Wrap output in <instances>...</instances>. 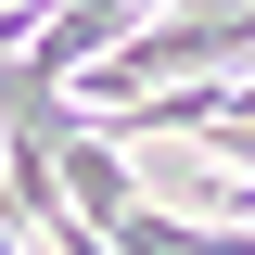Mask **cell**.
<instances>
[{
    "mask_svg": "<svg viewBox=\"0 0 255 255\" xmlns=\"http://www.w3.org/2000/svg\"><path fill=\"white\" fill-rule=\"evenodd\" d=\"M51 179H64V217H77V230H102V243H115V230L153 204V191L128 179V153L102 140V128H77V140H64V153H51Z\"/></svg>",
    "mask_w": 255,
    "mask_h": 255,
    "instance_id": "obj_1",
    "label": "cell"
}]
</instances>
